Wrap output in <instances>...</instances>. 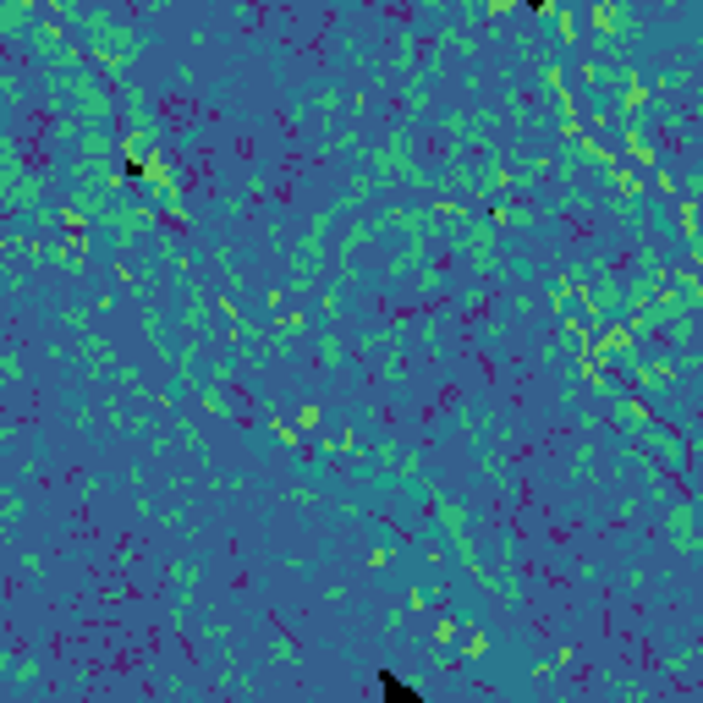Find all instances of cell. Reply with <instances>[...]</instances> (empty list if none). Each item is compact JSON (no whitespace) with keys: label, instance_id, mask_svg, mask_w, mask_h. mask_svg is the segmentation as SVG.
Instances as JSON below:
<instances>
[{"label":"cell","instance_id":"1","mask_svg":"<svg viewBox=\"0 0 703 703\" xmlns=\"http://www.w3.org/2000/svg\"><path fill=\"white\" fill-rule=\"evenodd\" d=\"M379 687H385V698H391V703H418V693H412V687H407V681H395L391 670H385V676H379Z\"/></svg>","mask_w":703,"mask_h":703}]
</instances>
